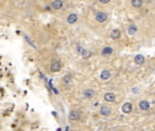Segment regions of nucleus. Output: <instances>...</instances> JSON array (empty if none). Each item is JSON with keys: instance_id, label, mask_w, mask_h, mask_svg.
Masks as SVG:
<instances>
[{"instance_id": "423d86ee", "label": "nucleus", "mask_w": 155, "mask_h": 131, "mask_svg": "<svg viewBox=\"0 0 155 131\" xmlns=\"http://www.w3.org/2000/svg\"><path fill=\"white\" fill-rule=\"evenodd\" d=\"M122 109H123V113L128 114L132 111V109H133V106H132V104H130V103H125V104H123Z\"/></svg>"}, {"instance_id": "1a4fd4ad", "label": "nucleus", "mask_w": 155, "mask_h": 131, "mask_svg": "<svg viewBox=\"0 0 155 131\" xmlns=\"http://www.w3.org/2000/svg\"><path fill=\"white\" fill-rule=\"evenodd\" d=\"M76 21H77V15L75 14H70L67 18V22L69 24H75Z\"/></svg>"}, {"instance_id": "dca6fc26", "label": "nucleus", "mask_w": 155, "mask_h": 131, "mask_svg": "<svg viewBox=\"0 0 155 131\" xmlns=\"http://www.w3.org/2000/svg\"><path fill=\"white\" fill-rule=\"evenodd\" d=\"M113 53V48H104L103 50V55H111Z\"/></svg>"}, {"instance_id": "39448f33", "label": "nucleus", "mask_w": 155, "mask_h": 131, "mask_svg": "<svg viewBox=\"0 0 155 131\" xmlns=\"http://www.w3.org/2000/svg\"><path fill=\"white\" fill-rule=\"evenodd\" d=\"M134 61L137 65H143V64H144V62H145V58H144L143 56L137 55V56H135Z\"/></svg>"}, {"instance_id": "2eb2a0df", "label": "nucleus", "mask_w": 155, "mask_h": 131, "mask_svg": "<svg viewBox=\"0 0 155 131\" xmlns=\"http://www.w3.org/2000/svg\"><path fill=\"white\" fill-rule=\"evenodd\" d=\"M94 95V91L93 89H87V90L84 92V96L86 98H92V96Z\"/></svg>"}, {"instance_id": "6ab92c4d", "label": "nucleus", "mask_w": 155, "mask_h": 131, "mask_svg": "<svg viewBox=\"0 0 155 131\" xmlns=\"http://www.w3.org/2000/svg\"><path fill=\"white\" fill-rule=\"evenodd\" d=\"M99 1H100L101 3H103V4H107L110 0H99Z\"/></svg>"}, {"instance_id": "9b49d317", "label": "nucleus", "mask_w": 155, "mask_h": 131, "mask_svg": "<svg viewBox=\"0 0 155 131\" xmlns=\"http://www.w3.org/2000/svg\"><path fill=\"white\" fill-rule=\"evenodd\" d=\"M140 108L143 109V110H147L149 108H150V104H149V102L148 101H142V102H140Z\"/></svg>"}, {"instance_id": "0eeeda50", "label": "nucleus", "mask_w": 155, "mask_h": 131, "mask_svg": "<svg viewBox=\"0 0 155 131\" xmlns=\"http://www.w3.org/2000/svg\"><path fill=\"white\" fill-rule=\"evenodd\" d=\"M111 113V108L107 106H103L101 108V114L103 116H108Z\"/></svg>"}, {"instance_id": "f3484780", "label": "nucleus", "mask_w": 155, "mask_h": 131, "mask_svg": "<svg viewBox=\"0 0 155 131\" xmlns=\"http://www.w3.org/2000/svg\"><path fill=\"white\" fill-rule=\"evenodd\" d=\"M83 58H87L89 56H91V53L87 50H83Z\"/></svg>"}, {"instance_id": "a211bd4d", "label": "nucleus", "mask_w": 155, "mask_h": 131, "mask_svg": "<svg viewBox=\"0 0 155 131\" xmlns=\"http://www.w3.org/2000/svg\"><path fill=\"white\" fill-rule=\"evenodd\" d=\"M64 80H65V83H68V82L70 81V76H66L65 78H64Z\"/></svg>"}, {"instance_id": "9d476101", "label": "nucleus", "mask_w": 155, "mask_h": 131, "mask_svg": "<svg viewBox=\"0 0 155 131\" xmlns=\"http://www.w3.org/2000/svg\"><path fill=\"white\" fill-rule=\"evenodd\" d=\"M121 36V32L118 29H113L111 33V38H113V39H118V38H120Z\"/></svg>"}, {"instance_id": "f257e3e1", "label": "nucleus", "mask_w": 155, "mask_h": 131, "mask_svg": "<svg viewBox=\"0 0 155 131\" xmlns=\"http://www.w3.org/2000/svg\"><path fill=\"white\" fill-rule=\"evenodd\" d=\"M61 68H62V65H61L60 61L58 60H55L53 61L52 64L50 66V70L53 73H55V72H58V71L61 70Z\"/></svg>"}, {"instance_id": "f8f14e48", "label": "nucleus", "mask_w": 155, "mask_h": 131, "mask_svg": "<svg viewBox=\"0 0 155 131\" xmlns=\"http://www.w3.org/2000/svg\"><path fill=\"white\" fill-rule=\"evenodd\" d=\"M109 78H110V72L108 70H103L101 74V78L103 79V80H106Z\"/></svg>"}, {"instance_id": "4468645a", "label": "nucleus", "mask_w": 155, "mask_h": 131, "mask_svg": "<svg viewBox=\"0 0 155 131\" xmlns=\"http://www.w3.org/2000/svg\"><path fill=\"white\" fill-rule=\"evenodd\" d=\"M136 32H137V28L135 26H131L130 28H129V29H128V33L132 36L134 35Z\"/></svg>"}, {"instance_id": "6e6552de", "label": "nucleus", "mask_w": 155, "mask_h": 131, "mask_svg": "<svg viewBox=\"0 0 155 131\" xmlns=\"http://www.w3.org/2000/svg\"><path fill=\"white\" fill-rule=\"evenodd\" d=\"M104 99L108 102H113L115 100V95L113 93H107L104 95Z\"/></svg>"}, {"instance_id": "7ed1b4c3", "label": "nucleus", "mask_w": 155, "mask_h": 131, "mask_svg": "<svg viewBox=\"0 0 155 131\" xmlns=\"http://www.w3.org/2000/svg\"><path fill=\"white\" fill-rule=\"evenodd\" d=\"M107 19V15L103 12H99L96 14V20L98 22H104L105 20Z\"/></svg>"}, {"instance_id": "ddd939ff", "label": "nucleus", "mask_w": 155, "mask_h": 131, "mask_svg": "<svg viewBox=\"0 0 155 131\" xmlns=\"http://www.w3.org/2000/svg\"><path fill=\"white\" fill-rule=\"evenodd\" d=\"M132 5L134 8H141L143 5V0H132Z\"/></svg>"}, {"instance_id": "f03ea898", "label": "nucleus", "mask_w": 155, "mask_h": 131, "mask_svg": "<svg viewBox=\"0 0 155 131\" xmlns=\"http://www.w3.org/2000/svg\"><path fill=\"white\" fill-rule=\"evenodd\" d=\"M64 6V2L63 0H55L54 2L51 4V8L54 9V10H59L63 8Z\"/></svg>"}, {"instance_id": "20e7f679", "label": "nucleus", "mask_w": 155, "mask_h": 131, "mask_svg": "<svg viewBox=\"0 0 155 131\" xmlns=\"http://www.w3.org/2000/svg\"><path fill=\"white\" fill-rule=\"evenodd\" d=\"M80 118V114L78 113L77 111H71L70 114H69V119L73 121L78 120Z\"/></svg>"}]
</instances>
